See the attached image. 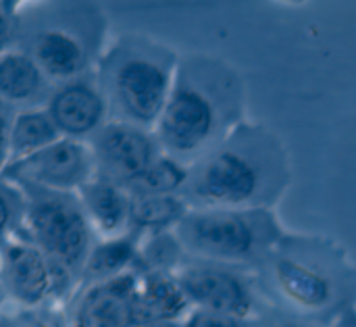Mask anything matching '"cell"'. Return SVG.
<instances>
[{"instance_id":"cell-31","label":"cell","mask_w":356,"mask_h":327,"mask_svg":"<svg viewBox=\"0 0 356 327\" xmlns=\"http://www.w3.org/2000/svg\"><path fill=\"white\" fill-rule=\"evenodd\" d=\"M4 305H6V301H4V294H2V288H0V311H2Z\"/></svg>"},{"instance_id":"cell-8","label":"cell","mask_w":356,"mask_h":327,"mask_svg":"<svg viewBox=\"0 0 356 327\" xmlns=\"http://www.w3.org/2000/svg\"><path fill=\"white\" fill-rule=\"evenodd\" d=\"M0 288L13 307H67L79 280L35 246L21 228L0 244Z\"/></svg>"},{"instance_id":"cell-24","label":"cell","mask_w":356,"mask_h":327,"mask_svg":"<svg viewBox=\"0 0 356 327\" xmlns=\"http://www.w3.org/2000/svg\"><path fill=\"white\" fill-rule=\"evenodd\" d=\"M184 327H259V319H246V317L213 313L204 309H192L184 319Z\"/></svg>"},{"instance_id":"cell-11","label":"cell","mask_w":356,"mask_h":327,"mask_svg":"<svg viewBox=\"0 0 356 327\" xmlns=\"http://www.w3.org/2000/svg\"><path fill=\"white\" fill-rule=\"evenodd\" d=\"M94 177H102L129 188L161 154V144L152 129L111 119L88 140Z\"/></svg>"},{"instance_id":"cell-30","label":"cell","mask_w":356,"mask_h":327,"mask_svg":"<svg viewBox=\"0 0 356 327\" xmlns=\"http://www.w3.org/2000/svg\"><path fill=\"white\" fill-rule=\"evenodd\" d=\"M332 327H356V307H353L350 311H346Z\"/></svg>"},{"instance_id":"cell-2","label":"cell","mask_w":356,"mask_h":327,"mask_svg":"<svg viewBox=\"0 0 356 327\" xmlns=\"http://www.w3.org/2000/svg\"><path fill=\"white\" fill-rule=\"evenodd\" d=\"M290 177V157L277 134L242 121L190 165L181 196L190 209H273Z\"/></svg>"},{"instance_id":"cell-21","label":"cell","mask_w":356,"mask_h":327,"mask_svg":"<svg viewBox=\"0 0 356 327\" xmlns=\"http://www.w3.org/2000/svg\"><path fill=\"white\" fill-rule=\"evenodd\" d=\"M190 175V165L161 154L127 190L131 194H181Z\"/></svg>"},{"instance_id":"cell-29","label":"cell","mask_w":356,"mask_h":327,"mask_svg":"<svg viewBox=\"0 0 356 327\" xmlns=\"http://www.w3.org/2000/svg\"><path fill=\"white\" fill-rule=\"evenodd\" d=\"M134 327H184V321H169V319H152V321H140Z\"/></svg>"},{"instance_id":"cell-3","label":"cell","mask_w":356,"mask_h":327,"mask_svg":"<svg viewBox=\"0 0 356 327\" xmlns=\"http://www.w3.org/2000/svg\"><path fill=\"white\" fill-rule=\"evenodd\" d=\"M242 111L244 86L232 65L215 56H186L154 136L165 154L194 165L242 123Z\"/></svg>"},{"instance_id":"cell-14","label":"cell","mask_w":356,"mask_h":327,"mask_svg":"<svg viewBox=\"0 0 356 327\" xmlns=\"http://www.w3.org/2000/svg\"><path fill=\"white\" fill-rule=\"evenodd\" d=\"M54 83L21 46L0 54V104L8 111L44 106Z\"/></svg>"},{"instance_id":"cell-27","label":"cell","mask_w":356,"mask_h":327,"mask_svg":"<svg viewBox=\"0 0 356 327\" xmlns=\"http://www.w3.org/2000/svg\"><path fill=\"white\" fill-rule=\"evenodd\" d=\"M17 35H19V21L6 15L4 8L0 6V54L17 46Z\"/></svg>"},{"instance_id":"cell-13","label":"cell","mask_w":356,"mask_h":327,"mask_svg":"<svg viewBox=\"0 0 356 327\" xmlns=\"http://www.w3.org/2000/svg\"><path fill=\"white\" fill-rule=\"evenodd\" d=\"M44 106L60 136L71 140L88 142L106 121H111L108 100L98 83L96 71L56 83Z\"/></svg>"},{"instance_id":"cell-5","label":"cell","mask_w":356,"mask_h":327,"mask_svg":"<svg viewBox=\"0 0 356 327\" xmlns=\"http://www.w3.org/2000/svg\"><path fill=\"white\" fill-rule=\"evenodd\" d=\"M17 21V46L35 58L54 86L92 73L106 46L102 13L90 0H58Z\"/></svg>"},{"instance_id":"cell-25","label":"cell","mask_w":356,"mask_h":327,"mask_svg":"<svg viewBox=\"0 0 356 327\" xmlns=\"http://www.w3.org/2000/svg\"><path fill=\"white\" fill-rule=\"evenodd\" d=\"M259 327H323L313 324V321H307V319H300V317H294L290 313H284V311H277L273 307H269L261 317H259Z\"/></svg>"},{"instance_id":"cell-18","label":"cell","mask_w":356,"mask_h":327,"mask_svg":"<svg viewBox=\"0 0 356 327\" xmlns=\"http://www.w3.org/2000/svg\"><path fill=\"white\" fill-rule=\"evenodd\" d=\"M58 138L63 136L46 106L15 111L10 119V163L44 150Z\"/></svg>"},{"instance_id":"cell-1","label":"cell","mask_w":356,"mask_h":327,"mask_svg":"<svg viewBox=\"0 0 356 327\" xmlns=\"http://www.w3.org/2000/svg\"><path fill=\"white\" fill-rule=\"evenodd\" d=\"M265 303L332 327L356 307V265L330 238L286 232L252 271Z\"/></svg>"},{"instance_id":"cell-7","label":"cell","mask_w":356,"mask_h":327,"mask_svg":"<svg viewBox=\"0 0 356 327\" xmlns=\"http://www.w3.org/2000/svg\"><path fill=\"white\" fill-rule=\"evenodd\" d=\"M21 232L54 263L81 282L83 265L96 244V234L81 209L77 194L21 190Z\"/></svg>"},{"instance_id":"cell-6","label":"cell","mask_w":356,"mask_h":327,"mask_svg":"<svg viewBox=\"0 0 356 327\" xmlns=\"http://www.w3.org/2000/svg\"><path fill=\"white\" fill-rule=\"evenodd\" d=\"M175 234L190 259L254 271L286 230L273 209H190Z\"/></svg>"},{"instance_id":"cell-16","label":"cell","mask_w":356,"mask_h":327,"mask_svg":"<svg viewBox=\"0 0 356 327\" xmlns=\"http://www.w3.org/2000/svg\"><path fill=\"white\" fill-rule=\"evenodd\" d=\"M190 311L192 305L186 298L175 273H163V271L138 273V284H136L138 324L152 321V319L184 321Z\"/></svg>"},{"instance_id":"cell-23","label":"cell","mask_w":356,"mask_h":327,"mask_svg":"<svg viewBox=\"0 0 356 327\" xmlns=\"http://www.w3.org/2000/svg\"><path fill=\"white\" fill-rule=\"evenodd\" d=\"M23 221V194L0 177V244L10 238Z\"/></svg>"},{"instance_id":"cell-4","label":"cell","mask_w":356,"mask_h":327,"mask_svg":"<svg viewBox=\"0 0 356 327\" xmlns=\"http://www.w3.org/2000/svg\"><path fill=\"white\" fill-rule=\"evenodd\" d=\"M179 56L165 44L144 35H121L106 44L96 77L108 100L111 119L154 131L171 94Z\"/></svg>"},{"instance_id":"cell-26","label":"cell","mask_w":356,"mask_h":327,"mask_svg":"<svg viewBox=\"0 0 356 327\" xmlns=\"http://www.w3.org/2000/svg\"><path fill=\"white\" fill-rule=\"evenodd\" d=\"M10 119L13 111L0 104V175L10 163Z\"/></svg>"},{"instance_id":"cell-9","label":"cell","mask_w":356,"mask_h":327,"mask_svg":"<svg viewBox=\"0 0 356 327\" xmlns=\"http://www.w3.org/2000/svg\"><path fill=\"white\" fill-rule=\"evenodd\" d=\"M175 278L192 309L246 319H259L269 309L252 271L188 257Z\"/></svg>"},{"instance_id":"cell-19","label":"cell","mask_w":356,"mask_h":327,"mask_svg":"<svg viewBox=\"0 0 356 327\" xmlns=\"http://www.w3.org/2000/svg\"><path fill=\"white\" fill-rule=\"evenodd\" d=\"M188 211L181 194H131V232L146 236L175 230Z\"/></svg>"},{"instance_id":"cell-10","label":"cell","mask_w":356,"mask_h":327,"mask_svg":"<svg viewBox=\"0 0 356 327\" xmlns=\"http://www.w3.org/2000/svg\"><path fill=\"white\" fill-rule=\"evenodd\" d=\"M0 177L19 190L77 194L94 177V161L88 142L58 138L44 150L8 163Z\"/></svg>"},{"instance_id":"cell-12","label":"cell","mask_w":356,"mask_h":327,"mask_svg":"<svg viewBox=\"0 0 356 327\" xmlns=\"http://www.w3.org/2000/svg\"><path fill=\"white\" fill-rule=\"evenodd\" d=\"M138 273L79 284L65 307L67 327H134Z\"/></svg>"},{"instance_id":"cell-32","label":"cell","mask_w":356,"mask_h":327,"mask_svg":"<svg viewBox=\"0 0 356 327\" xmlns=\"http://www.w3.org/2000/svg\"><path fill=\"white\" fill-rule=\"evenodd\" d=\"M286 2H302V0H286Z\"/></svg>"},{"instance_id":"cell-15","label":"cell","mask_w":356,"mask_h":327,"mask_svg":"<svg viewBox=\"0 0 356 327\" xmlns=\"http://www.w3.org/2000/svg\"><path fill=\"white\" fill-rule=\"evenodd\" d=\"M77 198L96 238H115L131 232V192L125 186L92 177L77 192Z\"/></svg>"},{"instance_id":"cell-17","label":"cell","mask_w":356,"mask_h":327,"mask_svg":"<svg viewBox=\"0 0 356 327\" xmlns=\"http://www.w3.org/2000/svg\"><path fill=\"white\" fill-rule=\"evenodd\" d=\"M138 246L140 236L136 232L115 238H98L83 265L79 284L104 282L125 273H136Z\"/></svg>"},{"instance_id":"cell-28","label":"cell","mask_w":356,"mask_h":327,"mask_svg":"<svg viewBox=\"0 0 356 327\" xmlns=\"http://www.w3.org/2000/svg\"><path fill=\"white\" fill-rule=\"evenodd\" d=\"M35 2H44V0H0V6L4 8L6 15L19 19L29 8V4H35Z\"/></svg>"},{"instance_id":"cell-22","label":"cell","mask_w":356,"mask_h":327,"mask_svg":"<svg viewBox=\"0 0 356 327\" xmlns=\"http://www.w3.org/2000/svg\"><path fill=\"white\" fill-rule=\"evenodd\" d=\"M0 327H67L63 307H13L0 311Z\"/></svg>"},{"instance_id":"cell-20","label":"cell","mask_w":356,"mask_h":327,"mask_svg":"<svg viewBox=\"0 0 356 327\" xmlns=\"http://www.w3.org/2000/svg\"><path fill=\"white\" fill-rule=\"evenodd\" d=\"M186 259L188 255L175 230L146 234V236H140L136 273H148V271L175 273Z\"/></svg>"}]
</instances>
